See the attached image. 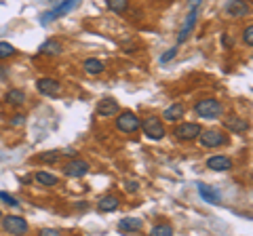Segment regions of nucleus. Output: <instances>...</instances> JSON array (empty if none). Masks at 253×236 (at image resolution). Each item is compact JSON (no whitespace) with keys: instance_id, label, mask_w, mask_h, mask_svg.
I'll return each mask as SVG.
<instances>
[{"instance_id":"16","label":"nucleus","mask_w":253,"mask_h":236,"mask_svg":"<svg viewBox=\"0 0 253 236\" xmlns=\"http://www.w3.org/2000/svg\"><path fill=\"white\" fill-rule=\"evenodd\" d=\"M199 194L203 196V200H207L211 204H219L221 202V196L217 190H213V188H209L207 184H199Z\"/></svg>"},{"instance_id":"2","label":"nucleus","mask_w":253,"mask_h":236,"mask_svg":"<svg viewBox=\"0 0 253 236\" xmlns=\"http://www.w3.org/2000/svg\"><path fill=\"white\" fill-rule=\"evenodd\" d=\"M139 129H144L146 137L152 141H161L165 137V127L158 116H148L144 122H139Z\"/></svg>"},{"instance_id":"28","label":"nucleus","mask_w":253,"mask_h":236,"mask_svg":"<svg viewBox=\"0 0 253 236\" xmlns=\"http://www.w3.org/2000/svg\"><path fill=\"white\" fill-rule=\"evenodd\" d=\"M0 198H2L6 204H11V207H19V200L15 198V196H11L9 192H0Z\"/></svg>"},{"instance_id":"20","label":"nucleus","mask_w":253,"mask_h":236,"mask_svg":"<svg viewBox=\"0 0 253 236\" xmlns=\"http://www.w3.org/2000/svg\"><path fill=\"white\" fill-rule=\"evenodd\" d=\"M34 182L41 186H46V188H53V186H57V177H55L53 173L38 171V173H34Z\"/></svg>"},{"instance_id":"34","label":"nucleus","mask_w":253,"mask_h":236,"mask_svg":"<svg viewBox=\"0 0 253 236\" xmlns=\"http://www.w3.org/2000/svg\"><path fill=\"white\" fill-rule=\"evenodd\" d=\"M0 158H2V154H0Z\"/></svg>"},{"instance_id":"32","label":"nucleus","mask_w":253,"mask_h":236,"mask_svg":"<svg viewBox=\"0 0 253 236\" xmlns=\"http://www.w3.org/2000/svg\"><path fill=\"white\" fill-rule=\"evenodd\" d=\"M125 190H129V192H137V184H135V182L125 184Z\"/></svg>"},{"instance_id":"25","label":"nucleus","mask_w":253,"mask_h":236,"mask_svg":"<svg viewBox=\"0 0 253 236\" xmlns=\"http://www.w3.org/2000/svg\"><path fill=\"white\" fill-rule=\"evenodd\" d=\"M61 150H51V152H46V154H41L38 156V160H42V162H55V160H59L61 158Z\"/></svg>"},{"instance_id":"19","label":"nucleus","mask_w":253,"mask_h":236,"mask_svg":"<svg viewBox=\"0 0 253 236\" xmlns=\"http://www.w3.org/2000/svg\"><path fill=\"white\" fill-rule=\"evenodd\" d=\"M97 209L101 213H112V211L118 209V198L116 196H104V198L97 200Z\"/></svg>"},{"instance_id":"27","label":"nucleus","mask_w":253,"mask_h":236,"mask_svg":"<svg viewBox=\"0 0 253 236\" xmlns=\"http://www.w3.org/2000/svg\"><path fill=\"white\" fill-rule=\"evenodd\" d=\"M243 40H245V44H247V46H253V26H247V28H245Z\"/></svg>"},{"instance_id":"15","label":"nucleus","mask_w":253,"mask_h":236,"mask_svg":"<svg viewBox=\"0 0 253 236\" xmlns=\"http://www.w3.org/2000/svg\"><path fill=\"white\" fill-rule=\"evenodd\" d=\"M207 167L211 171H230L232 160L228 156H211V158H207Z\"/></svg>"},{"instance_id":"14","label":"nucleus","mask_w":253,"mask_h":236,"mask_svg":"<svg viewBox=\"0 0 253 236\" xmlns=\"http://www.w3.org/2000/svg\"><path fill=\"white\" fill-rule=\"evenodd\" d=\"M141 228H144V222H141L139 217H125V219H121V222H118V230L126 232V234L139 232Z\"/></svg>"},{"instance_id":"10","label":"nucleus","mask_w":253,"mask_h":236,"mask_svg":"<svg viewBox=\"0 0 253 236\" xmlns=\"http://www.w3.org/2000/svg\"><path fill=\"white\" fill-rule=\"evenodd\" d=\"M196 17H199V6H192V11L188 13L184 26H181V32H179V36H177V44H184L188 38H190V34H192V30H194V26H196Z\"/></svg>"},{"instance_id":"30","label":"nucleus","mask_w":253,"mask_h":236,"mask_svg":"<svg viewBox=\"0 0 253 236\" xmlns=\"http://www.w3.org/2000/svg\"><path fill=\"white\" fill-rule=\"evenodd\" d=\"M23 122H26V116L23 114H15V118L9 120V124H13V127H19V124H23Z\"/></svg>"},{"instance_id":"17","label":"nucleus","mask_w":253,"mask_h":236,"mask_svg":"<svg viewBox=\"0 0 253 236\" xmlns=\"http://www.w3.org/2000/svg\"><path fill=\"white\" fill-rule=\"evenodd\" d=\"M184 114H186V108H184V106H181V104H173V106H169V108L163 112V118H165L167 122H175V120H179V118L184 116Z\"/></svg>"},{"instance_id":"26","label":"nucleus","mask_w":253,"mask_h":236,"mask_svg":"<svg viewBox=\"0 0 253 236\" xmlns=\"http://www.w3.org/2000/svg\"><path fill=\"white\" fill-rule=\"evenodd\" d=\"M11 55H15V46L9 42H0V59H6Z\"/></svg>"},{"instance_id":"23","label":"nucleus","mask_w":253,"mask_h":236,"mask_svg":"<svg viewBox=\"0 0 253 236\" xmlns=\"http://www.w3.org/2000/svg\"><path fill=\"white\" fill-rule=\"evenodd\" d=\"M108 9L114 11V13H125L129 9V0H106Z\"/></svg>"},{"instance_id":"4","label":"nucleus","mask_w":253,"mask_h":236,"mask_svg":"<svg viewBox=\"0 0 253 236\" xmlns=\"http://www.w3.org/2000/svg\"><path fill=\"white\" fill-rule=\"evenodd\" d=\"M199 139H201L203 148H211V150H213V148H219V146L228 144V137L221 131H217V129H205V131H201Z\"/></svg>"},{"instance_id":"3","label":"nucleus","mask_w":253,"mask_h":236,"mask_svg":"<svg viewBox=\"0 0 253 236\" xmlns=\"http://www.w3.org/2000/svg\"><path fill=\"white\" fill-rule=\"evenodd\" d=\"M78 2L81 0H61V2L55 6V9H51V11H46L42 17H41V23L42 26H46V23H51V21H55V19H59V17H63L66 13H70L74 9V6H78Z\"/></svg>"},{"instance_id":"12","label":"nucleus","mask_w":253,"mask_h":236,"mask_svg":"<svg viewBox=\"0 0 253 236\" xmlns=\"http://www.w3.org/2000/svg\"><path fill=\"white\" fill-rule=\"evenodd\" d=\"M226 13L230 15V17H247L249 15V4L245 2V0H228L226 2Z\"/></svg>"},{"instance_id":"31","label":"nucleus","mask_w":253,"mask_h":236,"mask_svg":"<svg viewBox=\"0 0 253 236\" xmlns=\"http://www.w3.org/2000/svg\"><path fill=\"white\" fill-rule=\"evenodd\" d=\"M41 234H46V236H57V234H59V230H53V228H44V230H42Z\"/></svg>"},{"instance_id":"5","label":"nucleus","mask_w":253,"mask_h":236,"mask_svg":"<svg viewBox=\"0 0 253 236\" xmlns=\"http://www.w3.org/2000/svg\"><path fill=\"white\" fill-rule=\"evenodd\" d=\"M201 124L199 122H179L175 129H173V135H175V139L179 141H194L196 137H199L201 133Z\"/></svg>"},{"instance_id":"33","label":"nucleus","mask_w":253,"mask_h":236,"mask_svg":"<svg viewBox=\"0 0 253 236\" xmlns=\"http://www.w3.org/2000/svg\"><path fill=\"white\" fill-rule=\"evenodd\" d=\"M0 217H2V211H0Z\"/></svg>"},{"instance_id":"21","label":"nucleus","mask_w":253,"mask_h":236,"mask_svg":"<svg viewBox=\"0 0 253 236\" xmlns=\"http://www.w3.org/2000/svg\"><path fill=\"white\" fill-rule=\"evenodd\" d=\"M38 51H41L42 55H59L61 53V42L59 40H53V38H51V40H44Z\"/></svg>"},{"instance_id":"9","label":"nucleus","mask_w":253,"mask_h":236,"mask_svg":"<svg viewBox=\"0 0 253 236\" xmlns=\"http://www.w3.org/2000/svg\"><path fill=\"white\" fill-rule=\"evenodd\" d=\"M36 89H38V93H42L46 97H55L61 93V84H59V80H55V78H38Z\"/></svg>"},{"instance_id":"11","label":"nucleus","mask_w":253,"mask_h":236,"mask_svg":"<svg viewBox=\"0 0 253 236\" xmlns=\"http://www.w3.org/2000/svg\"><path fill=\"white\" fill-rule=\"evenodd\" d=\"M118 110H121V106H118L116 99L104 97V99H99V104H97V116H101V118L114 116V114H118Z\"/></svg>"},{"instance_id":"1","label":"nucleus","mask_w":253,"mask_h":236,"mask_svg":"<svg viewBox=\"0 0 253 236\" xmlns=\"http://www.w3.org/2000/svg\"><path fill=\"white\" fill-rule=\"evenodd\" d=\"M194 112L201 118H207V120H215L224 114V106L219 104L217 99H201L199 104L194 106Z\"/></svg>"},{"instance_id":"29","label":"nucleus","mask_w":253,"mask_h":236,"mask_svg":"<svg viewBox=\"0 0 253 236\" xmlns=\"http://www.w3.org/2000/svg\"><path fill=\"white\" fill-rule=\"evenodd\" d=\"M175 55H177V46H173V49H169L167 53L161 55V64H167V61H171L173 57H175Z\"/></svg>"},{"instance_id":"13","label":"nucleus","mask_w":253,"mask_h":236,"mask_svg":"<svg viewBox=\"0 0 253 236\" xmlns=\"http://www.w3.org/2000/svg\"><path fill=\"white\" fill-rule=\"evenodd\" d=\"M224 127L230 133H245L249 129V124H247V120H243L241 116H228V118H224Z\"/></svg>"},{"instance_id":"22","label":"nucleus","mask_w":253,"mask_h":236,"mask_svg":"<svg viewBox=\"0 0 253 236\" xmlns=\"http://www.w3.org/2000/svg\"><path fill=\"white\" fill-rule=\"evenodd\" d=\"M106 70V66H104V61H99V59H86L84 61V72L86 74H101Z\"/></svg>"},{"instance_id":"7","label":"nucleus","mask_w":253,"mask_h":236,"mask_svg":"<svg viewBox=\"0 0 253 236\" xmlns=\"http://www.w3.org/2000/svg\"><path fill=\"white\" fill-rule=\"evenodd\" d=\"M89 169H91V167H89V162H86V160L74 158V160H70V162L63 164V175L78 179V177H84L86 173H89Z\"/></svg>"},{"instance_id":"6","label":"nucleus","mask_w":253,"mask_h":236,"mask_svg":"<svg viewBox=\"0 0 253 236\" xmlns=\"http://www.w3.org/2000/svg\"><path fill=\"white\" fill-rule=\"evenodd\" d=\"M139 118L133 112H121L116 116V129L121 133H135L139 129Z\"/></svg>"},{"instance_id":"24","label":"nucleus","mask_w":253,"mask_h":236,"mask_svg":"<svg viewBox=\"0 0 253 236\" xmlns=\"http://www.w3.org/2000/svg\"><path fill=\"white\" fill-rule=\"evenodd\" d=\"M152 236H171L173 234V226L171 224H156L152 230H150Z\"/></svg>"},{"instance_id":"8","label":"nucleus","mask_w":253,"mask_h":236,"mask_svg":"<svg viewBox=\"0 0 253 236\" xmlns=\"http://www.w3.org/2000/svg\"><path fill=\"white\" fill-rule=\"evenodd\" d=\"M0 219H2V228H4V230L9 232V234H26L28 228H30L26 219L19 217V215H9V217L2 215Z\"/></svg>"},{"instance_id":"18","label":"nucleus","mask_w":253,"mask_h":236,"mask_svg":"<svg viewBox=\"0 0 253 236\" xmlns=\"http://www.w3.org/2000/svg\"><path fill=\"white\" fill-rule=\"evenodd\" d=\"M26 93H23L21 89H11V91H6V95H4V101L6 104H11V106H23L26 104Z\"/></svg>"}]
</instances>
